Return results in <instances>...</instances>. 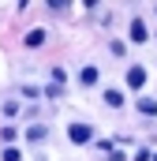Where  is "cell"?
I'll return each mask as SVG.
<instances>
[{"label":"cell","instance_id":"1","mask_svg":"<svg viewBox=\"0 0 157 161\" xmlns=\"http://www.w3.org/2000/svg\"><path fill=\"white\" fill-rule=\"evenodd\" d=\"M68 135H71V142H90V139H94V127H90V124H71Z\"/></svg>","mask_w":157,"mask_h":161},{"label":"cell","instance_id":"2","mask_svg":"<svg viewBox=\"0 0 157 161\" xmlns=\"http://www.w3.org/2000/svg\"><path fill=\"white\" fill-rule=\"evenodd\" d=\"M127 86H131V90H142V86H146V71H142V68H131V71H127Z\"/></svg>","mask_w":157,"mask_h":161},{"label":"cell","instance_id":"3","mask_svg":"<svg viewBox=\"0 0 157 161\" xmlns=\"http://www.w3.org/2000/svg\"><path fill=\"white\" fill-rule=\"evenodd\" d=\"M146 38H150L146 23H142V19H135V23H131V41H146Z\"/></svg>","mask_w":157,"mask_h":161},{"label":"cell","instance_id":"4","mask_svg":"<svg viewBox=\"0 0 157 161\" xmlns=\"http://www.w3.org/2000/svg\"><path fill=\"white\" fill-rule=\"evenodd\" d=\"M138 113H142V116H157V101L154 97H142V101H138Z\"/></svg>","mask_w":157,"mask_h":161},{"label":"cell","instance_id":"5","mask_svg":"<svg viewBox=\"0 0 157 161\" xmlns=\"http://www.w3.org/2000/svg\"><path fill=\"white\" fill-rule=\"evenodd\" d=\"M26 45H30V49H38V45H45V30H30V34H26Z\"/></svg>","mask_w":157,"mask_h":161},{"label":"cell","instance_id":"6","mask_svg":"<svg viewBox=\"0 0 157 161\" xmlns=\"http://www.w3.org/2000/svg\"><path fill=\"white\" fill-rule=\"evenodd\" d=\"M45 135H49V127H41V124H34V127L26 131V139H30V142H41Z\"/></svg>","mask_w":157,"mask_h":161},{"label":"cell","instance_id":"7","mask_svg":"<svg viewBox=\"0 0 157 161\" xmlns=\"http://www.w3.org/2000/svg\"><path fill=\"white\" fill-rule=\"evenodd\" d=\"M78 79H82V86H94V82H97V68H82Z\"/></svg>","mask_w":157,"mask_h":161},{"label":"cell","instance_id":"8","mask_svg":"<svg viewBox=\"0 0 157 161\" xmlns=\"http://www.w3.org/2000/svg\"><path fill=\"white\" fill-rule=\"evenodd\" d=\"M105 101H109L112 109H120V105H123V94H120V90H109V94H105Z\"/></svg>","mask_w":157,"mask_h":161},{"label":"cell","instance_id":"9","mask_svg":"<svg viewBox=\"0 0 157 161\" xmlns=\"http://www.w3.org/2000/svg\"><path fill=\"white\" fill-rule=\"evenodd\" d=\"M4 161H19V150H15V146H8V150H4Z\"/></svg>","mask_w":157,"mask_h":161}]
</instances>
